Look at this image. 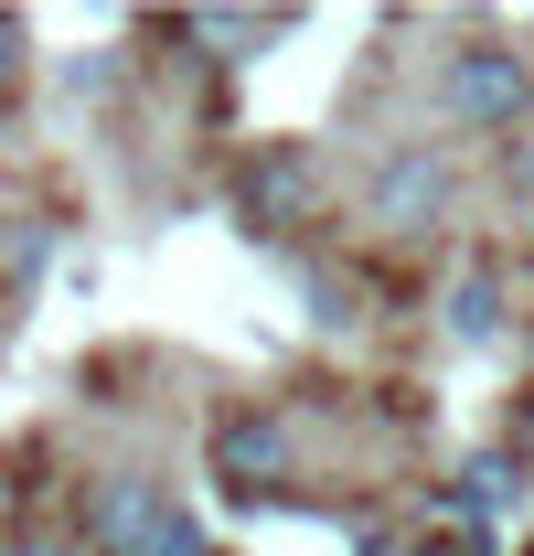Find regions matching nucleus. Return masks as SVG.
<instances>
[{"mask_svg":"<svg viewBox=\"0 0 534 556\" xmlns=\"http://www.w3.org/2000/svg\"><path fill=\"white\" fill-rule=\"evenodd\" d=\"M289 460H300V439H289L278 407H236L214 428V482L236 492V503H267V492L289 482Z\"/></svg>","mask_w":534,"mask_h":556,"instance_id":"7ed1b4c3","label":"nucleus"},{"mask_svg":"<svg viewBox=\"0 0 534 556\" xmlns=\"http://www.w3.org/2000/svg\"><path fill=\"white\" fill-rule=\"evenodd\" d=\"M396 556H492V535H470V525H417V535H396Z\"/></svg>","mask_w":534,"mask_h":556,"instance_id":"1a4fd4ad","label":"nucleus"},{"mask_svg":"<svg viewBox=\"0 0 534 556\" xmlns=\"http://www.w3.org/2000/svg\"><path fill=\"white\" fill-rule=\"evenodd\" d=\"M438 108H449V129H524L534 118V54H513V43H460L438 65Z\"/></svg>","mask_w":534,"mask_h":556,"instance_id":"f257e3e1","label":"nucleus"},{"mask_svg":"<svg viewBox=\"0 0 534 556\" xmlns=\"http://www.w3.org/2000/svg\"><path fill=\"white\" fill-rule=\"evenodd\" d=\"M236 214H246L257 236H300V225H321V161H310L300 139H257L246 172H236Z\"/></svg>","mask_w":534,"mask_h":556,"instance_id":"f03ea898","label":"nucleus"},{"mask_svg":"<svg viewBox=\"0 0 534 556\" xmlns=\"http://www.w3.org/2000/svg\"><path fill=\"white\" fill-rule=\"evenodd\" d=\"M171 33H182V43H278L289 22H278V11H182Z\"/></svg>","mask_w":534,"mask_h":556,"instance_id":"6e6552de","label":"nucleus"},{"mask_svg":"<svg viewBox=\"0 0 534 556\" xmlns=\"http://www.w3.org/2000/svg\"><path fill=\"white\" fill-rule=\"evenodd\" d=\"M161 514H171V492H161V482H139V471H129V482H107L97 503H86V546H97V556H139Z\"/></svg>","mask_w":534,"mask_h":556,"instance_id":"39448f33","label":"nucleus"},{"mask_svg":"<svg viewBox=\"0 0 534 556\" xmlns=\"http://www.w3.org/2000/svg\"><path fill=\"white\" fill-rule=\"evenodd\" d=\"M513 204H534V139H513Z\"/></svg>","mask_w":534,"mask_h":556,"instance_id":"ddd939ff","label":"nucleus"},{"mask_svg":"<svg viewBox=\"0 0 534 556\" xmlns=\"http://www.w3.org/2000/svg\"><path fill=\"white\" fill-rule=\"evenodd\" d=\"M513 460L534 471V386H513Z\"/></svg>","mask_w":534,"mask_h":556,"instance_id":"9b49d317","label":"nucleus"},{"mask_svg":"<svg viewBox=\"0 0 534 556\" xmlns=\"http://www.w3.org/2000/svg\"><path fill=\"white\" fill-rule=\"evenodd\" d=\"M374 214H385L396 236H428V225H449V161H438V150H406V161H385V182H374Z\"/></svg>","mask_w":534,"mask_h":556,"instance_id":"20e7f679","label":"nucleus"},{"mask_svg":"<svg viewBox=\"0 0 534 556\" xmlns=\"http://www.w3.org/2000/svg\"><path fill=\"white\" fill-rule=\"evenodd\" d=\"M438 321H449V343H492V332H503V278H492V268H460V278H449V300H438Z\"/></svg>","mask_w":534,"mask_h":556,"instance_id":"0eeeda50","label":"nucleus"},{"mask_svg":"<svg viewBox=\"0 0 534 556\" xmlns=\"http://www.w3.org/2000/svg\"><path fill=\"white\" fill-rule=\"evenodd\" d=\"M139 556H214V546H203V525H193V514L171 503V514L150 525V546H139Z\"/></svg>","mask_w":534,"mask_h":556,"instance_id":"9d476101","label":"nucleus"},{"mask_svg":"<svg viewBox=\"0 0 534 556\" xmlns=\"http://www.w3.org/2000/svg\"><path fill=\"white\" fill-rule=\"evenodd\" d=\"M513 492H524V460H513V450H470L460 471H449V525L492 535V525L513 514Z\"/></svg>","mask_w":534,"mask_h":556,"instance_id":"423d86ee","label":"nucleus"},{"mask_svg":"<svg viewBox=\"0 0 534 556\" xmlns=\"http://www.w3.org/2000/svg\"><path fill=\"white\" fill-rule=\"evenodd\" d=\"M11 86H22V22L0 11V97H11Z\"/></svg>","mask_w":534,"mask_h":556,"instance_id":"f8f14e48","label":"nucleus"},{"mask_svg":"<svg viewBox=\"0 0 534 556\" xmlns=\"http://www.w3.org/2000/svg\"><path fill=\"white\" fill-rule=\"evenodd\" d=\"M524 556H534V546H524Z\"/></svg>","mask_w":534,"mask_h":556,"instance_id":"dca6fc26","label":"nucleus"},{"mask_svg":"<svg viewBox=\"0 0 534 556\" xmlns=\"http://www.w3.org/2000/svg\"><path fill=\"white\" fill-rule=\"evenodd\" d=\"M0 556H65V546H54V535H22V546H0Z\"/></svg>","mask_w":534,"mask_h":556,"instance_id":"4468645a","label":"nucleus"},{"mask_svg":"<svg viewBox=\"0 0 534 556\" xmlns=\"http://www.w3.org/2000/svg\"><path fill=\"white\" fill-rule=\"evenodd\" d=\"M0 514H11V492H0Z\"/></svg>","mask_w":534,"mask_h":556,"instance_id":"2eb2a0df","label":"nucleus"}]
</instances>
